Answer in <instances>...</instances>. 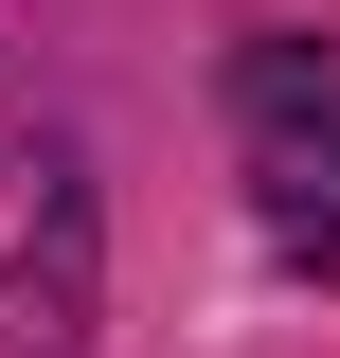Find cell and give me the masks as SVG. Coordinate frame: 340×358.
Returning a JSON list of instances; mask_svg holds the SVG:
<instances>
[{"label": "cell", "mask_w": 340, "mask_h": 358, "mask_svg": "<svg viewBox=\"0 0 340 358\" xmlns=\"http://www.w3.org/2000/svg\"><path fill=\"white\" fill-rule=\"evenodd\" d=\"M233 143L269 179V233L323 251V287H340V54L323 36H251L233 54Z\"/></svg>", "instance_id": "obj_1"}]
</instances>
